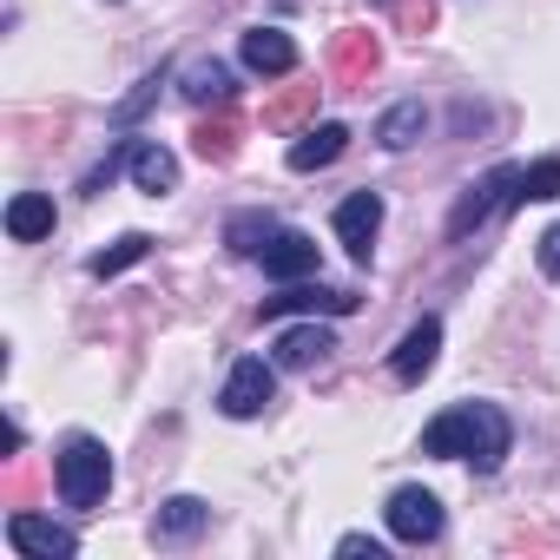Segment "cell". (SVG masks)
Masks as SVG:
<instances>
[{
  "label": "cell",
  "mask_w": 560,
  "mask_h": 560,
  "mask_svg": "<svg viewBox=\"0 0 560 560\" xmlns=\"http://www.w3.org/2000/svg\"><path fill=\"white\" fill-rule=\"evenodd\" d=\"M159 86H165V73H152V80H145V86H139V93H132V100L119 106V119H139V113H145V106L159 100Z\"/></svg>",
  "instance_id": "cell-23"
},
{
  "label": "cell",
  "mask_w": 560,
  "mask_h": 560,
  "mask_svg": "<svg viewBox=\"0 0 560 560\" xmlns=\"http://www.w3.org/2000/svg\"><path fill=\"white\" fill-rule=\"evenodd\" d=\"M376 231H383V198H376V191H350V198L337 205V237H343V250H350L357 264H370Z\"/></svg>",
  "instance_id": "cell-6"
},
{
  "label": "cell",
  "mask_w": 560,
  "mask_h": 560,
  "mask_svg": "<svg viewBox=\"0 0 560 560\" xmlns=\"http://www.w3.org/2000/svg\"><path fill=\"white\" fill-rule=\"evenodd\" d=\"M54 224H60V211H54L47 191H21L8 205V237L14 244H40V237H54Z\"/></svg>",
  "instance_id": "cell-12"
},
{
  "label": "cell",
  "mask_w": 560,
  "mask_h": 560,
  "mask_svg": "<svg viewBox=\"0 0 560 560\" xmlns=\"http://www.w3.org/2000/svg\"><path fill=\"white\" fill-rule=\"evenodd\" d=\"M54 481H60V501H67V508H100L106 488H113V455H106V442L73 435V442L60 448V462H54Z\"/></svg>",
  "instance_id": "cell-2"
},
{
  "label": "cell",
  "mask_w": 560,
  "mask_h": 560,
  "mask_svg": "<svg viewBox=\"0 0 560 560\" xmlns=\"http://www.w3.org/2000/svg\"><path fill=\"white\" fill-rule=\"evenodd\" d=\"M508 442H514V429H508V416L494 402H462V409H448V416H435L422 429V455L475 462L481 475H494L508 462Z\"/></svg>",
  "instance_id": "cell-1"
},
{
  "label": "cell",
  "mask_w": 560,
  "mask_h": 560,
  "mask_svg": "<svg viewBox=\"0 0 560 560\" xmlns=\"http://www.w3.org/2000/svg\"><path fill=\"white\" fill-rule=\"evenodd\" d=\"M237 54H244V67L264 73V80H284V73L298 67V40H291L284 27H250Z\"/></svg>",
  "instance_id": "cell-9"
},
{
  "label": "cell",
  "mask_w": 560,
  "mask_h": 560,
  "mask_svg": "<svg viewBox=\"0 0 560 560\" xmlns=\"http://www.w3.org/2000/svg\"><path fill=\"white\" fill-rule=\"evenodd\" d=\"M343 145H350V126L324 119V126H311V132L291 145V172H317V165H337V159H343Z\"/></svg>",
  "instance_id": "cell-13"
},
{
  "label": "cell",
  "mask_w": 560,
  "mask_h": 560,
  "mask_svg": "<svg viewBox=\"0 0 560 560\" xmlns=\"http://www.w3.org/2000/svg\"><path fill=\"white\" fill-rule=\"evenodd\" d=\"M191 145H198V159H231V152H237V126H231V119H218V126L205 119V126L191 132Z\"/></svg>",
  "instance_id": "cell-22"
},
{
  "label": "cell",
  "mask_w": 560,
  "mask_h": 560,
  "mask_svg": "<svg viewBox=\"0 0 560 560\" xmlns=\"http://www.w3.org/2000/svg\"><path fill=\"white\" fill-rule=\"evenodd\" d=\"M270 237H277V218H270V211H237V218L224 224V244H231V250H244V257H250V250H264Z\"/></svg>",
  "instance_id": "cell-19"
},
{
  "label": "cell",
  "mask_w": 560,
  "mask_h": 560,
  "mask_svg": "<svg viewBox=\"0 0 560 560\" xmlns=\"http://www.w3.org/2000/svg\"><path fill=\"white\" fill-rule=\"evenodd\" d=\"M257 257H264V277H277V284H304V277H317V264H324L317 237H304V231H277Z\"/></svg>",
  "instance_id": "cell-5"
},
{
  "label": "cell",
  "mask_w": 560,
  "mask_h": 560,
  "mask_svg": "<svg viewBox=\"0 0 560 560\" xmlns=\"http://www.w3.org/2000/svg\"><path fill=\"white\" fill-rule=\"evenodd\" d=\"M145 250H152V237H145V231H126V237H119L113 250H100L86 270H93V277H119V270H126V264H139Z\"/></svg>",
  "instance_id": "cell-21"
},
{
  "label": "cell",
  "mask_w": 560,
  "mask_h": 560,
  "mask_svg": "<svg viewBox=\"0 0 560 560\" xmlns=\"http://www.w3.org/2000/svg\"><path fill=\"white\" fill-rule=\"evenodd\" d=\"M435 350H442V324L422 317V324L402 337V350H396V383H422V376L435 370Z\"/></svg>",
  "instance_id": "cell-14"
},
{
  "label": "cell",
  "mask_w": 560,
  "mask_h": 560,
  "mask_svg": "<svg viewBox=\"0 0 560 560\" xmlns=\"http://www.w3.org/2000/svg\"><path fill=\"white\" fill-rule=\"evenodd\" d=\"M337 350V337L330 330H317V324H298V330H284L277 337V370H311V363H324Z\"/></svg>",
  "instance_id": "cell-15"
},
{
  "label": "cell",
  "mask_w": 560,
  "mask_h": 560,
  "mask_svg": "<svg viewBox=\"0 0 560 560\" xmlns=\"http://www.w3.org/2000/svg\"><path fill=\"white\" fill-rule=\"evenodd\" d=\"M383 514H389V534H396V540H409V547H422V540H435V534H442V501H435L429 488H396Z\"/></svg>",
  "instance_id": "cell-4"
},
{
  "label": "cell",
  "mask_w": 560,
  "mask_h": 560,
  "mask_svg": "<svg viewBox=\"0 0 560 560\" xmlns=\"http://www.w3.org/2000/svg\"><path fill=\"white\" fill-rule=\"evenodd\" d=\"M270 389H277V370H270L264 357H244V363L224 376V389H218V409H224V416H237V422H250V416H264Z\"/></svg>",
  "instance_id": "cell-3"
},
{
  "label": "cell",
  "mask_w": 560,
  "mask_h": 560,
  "mask_svg": "<svg viewBox=\"0 0 560 560\" xmlns=\"http://www.w3.org/2000/svg\"><path fill=\"white\" fill-rule=\"evenodd\" d=\"M291 311H324V317H350V311H357V291H317V284H291L284 298H264V324L291 317Z\"/></svg>",
  "instance_id": "cell-10"
},
{
  "label": "cell",
  "mask_w": 560,
  "mask_h": 560,
  "mask_svg": "<svg viewBox=\"0 0 560 560\" xmlns=\"http://www.w3.org/2000/svg\"><path fill=\"white\" fill-rule=\"evenodd\" d=\"M337 553H350V560H383V540H370V534H343Z\"/></svg>",
  "instance_id": "cell-24"
},
{
  "label": "cell",
  "mask_w": 560,
  "mask_h": 560,
  "mask_svg": "<svg viewBox=\"0 0 560 560\" xmlns=\"http://www.w3.org/2000/svg\"><path fill=\"white\" fill-rule=\"evenodd\" d=\"M547 198H560V159H534V165H521V191H514V205H547Z\"/></svg>",
  "instance_id": "cell-20"
},
{
  "label": "cell",
  "mask_w": 560,
  "mask_h": 560,
  "mask_svg": "<svg viewBox=\"0 0 560 560\" xmlns=\"http://www.w3.org/2000/svg\"><path fill=\"white\" fill-rule=\"evenodd\" d=\"M8 540H14L21 553H34V560H73V553H80L73 527H54V521H40V514H27V508L8 514Z\"/></svg>",
  "instance_id": "cell-7"
},
{
  "label": "cell",
  "mask_w": 560,
  "mask_h": 560,
  "mask_svg": "<svg viewBox=\"0 0 560 560\" xmlns=\"http://www.w3.org/2000/svg\"><path fill=\"white\" fill-rule=\"evenodd\" d=\"M185 100H191V106H218V113H224V106L237 100L231 67H224V60H198V67L185 73Z\"/></svg>",
  "instance_id": "cell-16"
},
{
  "label": "cell",
  "mask_w": 560,
  "mask_h": 560,
  "mask_svg": "<svg viewBox=\"0 0 560 560\" xmlns=\"http://www.w3.org/2000/svg\"><path fill=\"white\" fill-rule=\"evenodd\" d=\"M508 185H521V165H494L481 185H468V198H462V205H455V218H448V237H468V231L501 205V191H508ZM508 198H514V191H508Z\"/></svg>",
  "instance_id": "cell-8"
},
{
  "label": "cell",
  "mask_w": 560,
  "mask_h": 560,
  "mask_svg": "<svg viewBox=\"0 0 560 560\" xmlns=\"http://www.w3.org/2000/svg\"><path fill=\"white\" fill-rule=\"evenodd\" d=\"M132 185H139L145 198H165V191L178 185V159H172L159 139H132Z\"/></svg>",
  "instance_id": "cell-11"
},
{
  "label": "cell",
  "mask_w": 560,
  "mask_h": 560,
  "mask_svg": "<svg viewBox=\"0 0 560 560\" xmlns=\"http://www.w3.org/2000/svg\"><path fill=\"white\" fill-rule=\"evenodd\" d=\"M540 270H547V277H560V224L540 237Z\"/></svg>",
  "instance_id": "cell-25"
},
{
  "label": "cell",
  "mask_w": 560,
  "mask_h": 560,
  "mask_svg": "<svg viewBox=\"0 0 560 560\" xmlns=\"http://www.w3.org/2000/svg\"><path fill=\"white\" fill-rule=\"evenodd\" d=\"M205 521H211V508H205L198 494H172V501L159 508V540H191Z\"/></svg>",
  "instance_id": "cell-18"
},
{
  "label": "cell",
  "mask_w": 560,
  "mask_h": 560,
  "mask_svg": "<svg viewBox=\"0 0 560 560\" xmlns=\"http://www.w3.org/2000/svg\"><path fill=\"white\" fill-rule=\"evenodd\" d=\"M422 126H429V113H422V100H402V106H389V113L376 119V139H383L389 152H409V145L422 139Z\"/></svg>",
  "instance_id": "cell-17"
}]
</instances>
